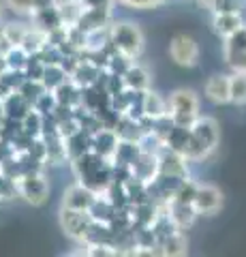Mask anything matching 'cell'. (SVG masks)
<instances>
[{
	"instance_id": "obj_1",
	"label": "cell",
	"mask_w": 246,
	"mask_h": 257,
	"mask_svg": "<svg viewBox=\"0 0 246 257\" xmlns=\"http://www.w3.org/2000/svg\"><path fill=\"white\" fill-rule=\"evenodd\" d=\"M190 128V138H188V148H186V161H203L205 157H210L214 148L218 144V124L214 118L199 116Z\"/></svg>"
},
{
	"instance_id": "obj_2",
	"label": "cell",
	"mask_w": 246,
	"mask_h": 257,
	"mask_svg": "<svg viewBox=\"0 0 246 257\" xmlns=\"http://www.w3.org/2000/svg\"><path fill=\"white\" fill-rule=\"evenodd\" d=\"M109 43L129 60H137L144 52V32L133 22H116L109 26Z\"/></svg>"
},
{
	"instance_id": "obj_3",
	"label": "cell",
	"mask_w": 246,
	"mask_h": 257,
	"mask_svg": "<svg viewBox=\"0 0 246 257\" xmlns=\"http://www.w3.org/2000/svg\"><path fill=\"white\" fill-rule=\"evenodd\" d=\"M167 107H169V118L176 126H190L199 118V99L193 90L188 88H178L169 94V101H167Z\"/></svg>"
},
{
	"instance_id": "obj_4",
	"label": "cell",
	"mask_w": 246,
	"mask_h": 257,
	"mask_svg": "<svg viewBox=\"0 0 246 257\" xmlns=\"http://www.w3.org/2000/svg\"><path fill=\"white\" fill-rule=\"evenodd\" d=\"M15 189L20 195L33 206H43L50 197V184H47L45 176L39 170H28L15 178Z\"/></svg>"
},
{
	"instance_id": "obj_5",
	"label": "cell",
	"mask_w": 246,
	"mask_h": 257,
	"mask_svg": "<svg viewBox=\"0 0 246 257\" xmlns=\"http://www.w3.org/2000/svg\"><path fill=\"white\" fill-rule=\"evenodd\" d=\"M60 225H62V229H65L67 236H71L73 240H79V242H86L92 225H94V219L90 216V212L67 210V208H62L60 210Z\"/></svg>"
},
{
	"instance_id": "obj_6",
	"label": "cell",
	"mask_w": 246,
	"mask_h": 257,
	"mask_svg": "<svg viewBox=\"0 0 246 257\" xmlns=\"http://www.w3.org/2000/svg\"><path fill=\"white\" fill-rule=\"evenodd\" d=\"M169 58L178 64V67H197L199 62V45L195 43L193 37L176 35L169 41Z\"/></svg>"
},
{
	"instance_id": "obj_7",
	"label": "cell",
	"mask_w": 246,
	"mask_h": 257,
	"mask_svg": "<svg viewBox=\"0 0 246 257\" xmlns=\"http://www.w3.org/2000/svg\"><path fill=\"white\" fill-rule=\"evenodd\" d=\"M223 58L229 69L233 71H246V24L229 35L223 43Z\"/></svg>"
},
{
	"instance_id": "obj_8",
	"label": "cell",
	"mask_w": 246,
	"mask_h": 257,
	"mask_svg": "<svg viewBox=\"0 0 246 257\" xmlns=\"http://www.w3.org/2000/svg\"><path fill=\"white\" fill-rule=\"evenodd\" d=\"M193 206L197 214H216L223 208V193L216 187H212V184H197Z\"/></svg>"
},
{
	"instance_id": "obj_9",
	"label": "cell",
	"mask_w": 246,
	"mask_h": 257,
	"mask_svg": "<svg viewBox=\"0 0 246 257\" xmlns=\"http://www.w3.org/2000/svg\"><path fill=\"white\" fill-rule=\"evenodd\" d=\"M97 199V193L92 189H88L86 184L77 182L73 187H69L62 195V208L67 210H84V212H90V208Z\"/></svg>"
},
{
	"instance_id": "obj_10",
	"label": "cell",
	"mask_w": 246,
	"mask_h": 257,
	"mask_svg": "<svg viewBox=\"0 0 246 257\" xmlns=\"http://www.w3.org/2000/svg\"><path fill=\"white\" fill-rule=\"evenodd\" d=\"M165 206H167L169 221L176 225L178 229L190 227V225L195 223V219H197V210H195V206L190 202H182V199L171 197L169 202H165Z\"/></svg>"
},
{
	"instance_id": "obj_11",
	"label": "cell",
	"mask_w": 246,
	"mask_h": 257,
	"mask_svg": "<svg viewBox=\"0 0 246 257\" xmlns=\"http://www.w3.org/2000/svg\"><path fill=\"white\" fill-rule=\"evenodd\" d=\"M99 77H101L99 64H94L90 60H77L75 67L69 71V79L75 86L82 88V90H86V88H92L94 84L99 82Z\"/></svg>"
},
{
	"instance_id": "obj_12",
	"label": "cell",
	"mask_w": 246,
	"mask_h": 257,
	"mask_svg": "<svg viewBox=\"0 0 246 257\" xmlns=\"http://www.w3.org/2000/svg\"><path fill=\"white\" fill-rule=\"evenodd\" d=\"M203 94L205 99L214 105H227L229 103V75H212L205 79V86H203Z\"/></svg>"
},
{
	"instance_id": "obj_13",
	"label": "cell",
	"mask_w": 246,
	"mask_h": 257,
	"mask_svg": "<svg viewBox=\"0 0 246 257\" xmlns=\"http://www.w3.org/2000/svg\"><path fill=\"white\" fill-rule=\"evenodd\" d=\"M167 114H169L167 101H165L161 94H156L152 90L141 92V116L148 120H161Z\"/></svg>"
},
{
	"instance_id": "obj_14",
	"label": "cell",
	"mask_w": 246,
	"mask_h": 257,
	"mask_svg": "<svg viewBox=\"0 0 246 257\" xmlns=\"http://www.w3.org/2000/svg\"><path fill=\"white\" fill-rule=\"evenodd\" d=\"M120 79H122V86L126 88V90H133V92H146L148 86H150L148 71L144 67H139V64H135V62L129 64V69L120 75Z\"/></svg>"
},
{
	"instance_id": "obj_15",
	"label": "cell",
	"mask_w": 246,
	"mask_h": 257,
	"mask_svg": "<svg viewBox=\"0 0 246 257\" xmlns=\"http://www.w3.org/2000/svg\"><path fill=\"white\" fill-rule=\"evenodd\" d=\"M244 26V20L240 13H229V11H220L214 13L212 20V28L220 39H227L229 35H233L235 30H240Z\"/></svg>"
},
{
	"instance_id": "obj_16",
	"label": "cell",
	"mask_w": 246,
	"mask_h": 257,
	"mask_svg": "<svg viewBox=\"0 0 246 257\" xmlns=\"http://www.w3.org/2000/svg\"><path fill=\"white\" fill-rule=\"evenodd\" d=\"M156 246L161 248V255H169V257H178V255H184L188 251V242L184 234H182L180 229L171 231V234H167L165 238H161L156 242Z\"/></svg>"
},
{
	"instance_id": "obj_17",
	"label": "cell",
	"mask_w": 246,
	"mask_h": 257,
	"mask_svg": "<svg viewBox=\"0 0 246 257\" xmlns=\"http://www.w3.org/2000/svg\"><path fill=\"white\" fill-rule=\"evenodd\" d=\"M7 9H11L15 15H35L37 11L52 9L58 3L56 0H5Z\"/></svg>"
},
{
	"instance_id": "obj_18",
	"label": "cell",
	"mask_w": 246,
	"mask_h": 257,
	"mask_svg": "<svg viewBox=\"0 0 246 257\" xmlns=\"http://www.w3.org/2000/svg\"><path fill=\"white\" fill-rule=\"evenodd\" d=\"M47 43H50V39H47V32L41 30V28H37V26H33V28L26 30V35H24L20 47L28 56H35V54H41L45 47H47Z\"/></svg>"
},
{
	"instance_id": "obj_19",
	"label": "cell",
	"mask_w": 246,
	"mask_h": 257,
	"mask_svg": "<svg viewBox=\"0 0 246 257\" xmlns=\"http://www.w3.org/2000/svg\"><path fill=\"white\" fill-rule=\"evenodd\" d=\"M229 103L237 107L246 105V71H233L229 75Z\"/></svg>"
},
{
	"instance_id": "obj_20",
	"label": "cell",
	"mask_w": 246,
	"mask_h": 257,
	"mask_svg": "<svg viewBox=\"0 0 246 257\" xmlns=\"http://www.w3.org/2000/svg\"><path fill=\"white\" fill-rule=\"evenodd\" d=\"M67 79H69V71L65 69V64H45V71L41 77V84L45 86V90H56Z\"/></svg>"
},
{
	"instance_id": "obj_21",
	"label": "cell",
	"mask_w": 246,
	"mask_h": 257,
	"mask_svg": "<svg viewBox=\"0 0 246 257\" xmlns=\"http://www.w3.org/2000/svg\"><path fill=\"white\" fill-rule=\"evenodd\" d=\"M28 26H24V24H7V26H3V32L7 35V39L13 43V45H20L24 35H26Z\"/></svg>"
},
{
	"instance_id": "obj_22",
	"label": "cell",
	"mask_w": 246,
	"mask_h": 257,
	"mask_svg": "<svg viewBox=\"0 0 246 257\" xmlns=\"http://www.w3.org/2000/svg\"><path fill=\"white\" fill-rule=\"evenodd\" d=\"M11 47H15V45L9 41V39H7V35L3 32V28H0V56H3V58H5L7 52H9Z\"/></svg>"
}]
</instances>
